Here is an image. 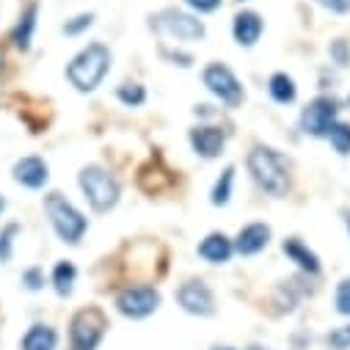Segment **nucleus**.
I'll list each match as a JSON object with an SVG mask.
<instances>
[{
  "label": "nucleus",
  "instance_id": "dca6fc26",
  "mask_svg": "<svg viewBox=\"0 0 350 350\" xmlns=\"http://www.w3.org/2000/svg\"><path fill=\"white\" fill-rule=\"evenodd\" d=\"M282 251H284V256L293 262L298 271H304V273H309V276L320 273V256H317L301 237H287V240L282 243Z\"/></svg>",
  "mask_w": 350,
  "mask_h": 350
},
{
  "label": "nucleus",
  "instance_id": "aec40b11",
  "mask_svg": "<svg viewBox=\"0 0 350 350\" xmlns=\"http://www.w3.org/2000/svg\"><path fill=\"white\" fill-rule=\"evenodd\" d=\"M75 282H77V268H75V262H69V259H58L55 265H53V273H50V284H53V290H55L61 298H69L72 290H75Z\"/></svg>",
  "mask_w": 350,
  "mask_h": 350
},
{
  "label": "nucleus",
  "instance_id": "4be33fe9",
  "mask_svg": "<svg viewBox=\"0 0 350 350\" xmlns=\"http://www.w3.org/2000/svg\"><path fill=\"white\" fill-rule=\"evenodd\" d=\"M116 97H119V103L122 105H127V108H138V105H144L146 103V89L141 83H122L119 89H116Z\"/></svg>",
  "mask_w": 350,
  "mask_h": 350
},
{
  "label": "nucleus",
  "instance_id": "9d476101",
  "mask_svg": "<svg viewBox=\"0 0 350 350\" xmlns=\"http://www.w3.org/2000/svg\"><path fill=\"white\" fill-rule=\"evenodd\" d=\"M177 304L188 314H196V317H210L215 312V295L207 287V282H202V279H188L185 284H180Z\"/></svg>",
  "mask_w": 350,
  "mask_h": 350
},
{
  "label": "nucleus",
  "instance_id": "7c9ffc66",
  "mask_svg": "<svg viewBox=\"0 0 350 350\" xmlns=\"http://www.w3.org/2000/svg\"><path fill=\"white\" fill-rule=\"evenodd\" d=\"M317 3L331 14H350V0H317Z\"/></svg>",
  "mask_w": 350,
  "mask_h": 350
},
{
  "label": "nucleus",
  "instance_id": "a878e982",
  "mask_svg": "<svg viewBox=\"0 0 350 350\" xmlns=\"http://www.w3.org/2000/svg\"><path fill=\"white\" fill-rule=\"evenodd\" d=\"M334 309L342 317H350V276L336 284V290H334Z\"/></svg>",
  "mask_w": 350,
  "mask_h": 350
},
{
  "label": "nucleus",
  "instance_id": "f8f14e48",
  "mask_svg": "<svg viewBox=\"0 0 350 350\" xmlns=\"http://www.w3.org/2000/svg\"><path fill=\"white\" fill-rule=\"evenodd\" d=\"M188 141H191V149L196 152V157H202V160H215V157L224 154L226 133H224L218 124H196V127H191Z\"/></svg>",
  "mask_w": 350,
  "mask_h": 350
},
{
  "label": "nucleus",
  "instance_id": "412c9836",
  "mask_svg": "<svg viewBox=\"0 0 350 350\" xmlns=\"http://www.w3.org/2000/svg\"><path fill=\"white\" fill-rule=\"evenodd\" d=\"M232 193H234V165H226L221 171V177L213 183V191H210L213 207H226L232 202Z\"/></svg>",
  "mask_w": 350,
  "mask_h": 350
},
{
  "label": "nucleus",
  "instance_id": "6ab92c4d",
  "mask_svg": "<svg viewBox=\"0 0 350 350\" xmlns=\"http://www.w3.org/2000/svg\"><path fill=\"white\" fill-rule=\"evenodd\" d=\"M268 94L273 103L279 105H293L298 100V85H295V77L287 75V72H273L271 80H268Z\"/></svg>",
  "mask_w": 350,
  "mask_h": 350
},
{
  "label": "nucleus",
  "instance_id": "0eeeda50",
  "mask_svg": "<svg viewBox=\"0 0 350 350\" xmlns=\"http://www.w3.org/2000/svg\"><path fill=\"white\" fill-rule=\"evenodd\" d=\"M339 111L342 103L331 94H320L314 97L304 111H301V130L309 138H328L331 127L339 122Z\"/></svg>",
  "mask_w": 350,
  "mask_h": 350
},
{
  "label": "nucleus",
  "instance_id": "ddd939ff",
  "mask_svg": "<svg viewBox=\"0 0 350 350\" xmlns=\"http://www.w3.org/2000/svg\"><path fill=\"white\" fill-rule=\"evenodd\" d=\"M271 237H273V229L262 221H254V224H245L240 226V232L232 237L234 243V254L240 256H256L259 251H265L271 245Z\"/></svg>",
  "mask_w": 350,
  "mask_h": 350
},
{
  "label": "nucleus",
  "instance_id": "f704fd0d",
  "mask_svg": "<svg viewBox=\"0 0 350 350\" xmlns=\"http://www.w3.org/2000/svg\"><path fill=\"white\" fill-rule=\"evenodd\" d=\"M347 234H350V215H347Z\"/></svg>",
  "mask_w": 350,
  "mask_h": 350
},
{
  "label": "nucleus",
  "instance_id": "f3484780",
  "mask_svg": "<svg viewBox=\"0 0 350 350\" xmlns=\"http://www.w3.org/2000/svg\"><path fill=\"white\" fill-rule=\"evenodd\" d=\"M36 25H39V3L33 0V3H28V6L20 12V17H17L14 28H12V44H14L17 50H23V53L31 50Z\"/></svg>",
  "mask_w": 350,
  "mask_h": 350
},
{
  "label": "nucleus",
  "instance_id": "423d86ee",
  "mask_svg": "<svg viewBox=\"0 0 350 350\" xmlns=\"http://www.w3.org/2000/svg\"><path fill=\"white\" fill-rule=\"evenodd\" d=\"M105 336V314L94 306L80 309L69 320V347L72 350H97Z\"/></svg>",
  "mask_w": 350,
  "mask_h": 350
},
{
  "label": "nucleus",
  "instance_id": "2eb2a0df",
  "mask_svg": "<svg viewBox=\"0 0 350 350\" xmlns=\"http://www.w3.org/2000/svg\"><path fill=\"white\" fill-rule=\"evenodd\" d=\"M196 254L210 262V265H226V262L234 256V243L229 234L224 232H210L199 245H196Z\"/></svg>",
  "mask_w": 350,
  "mask_h": 350
},
{
  "label": "nucleus",
  "instance_id": "20e7f679",
  "mask_svg": "<svg viewBox=\"0 0 350 350\" xmlns=\"http://www.w3.org/2000/svg\"><path fill=\"white\" fill-rule=\"evenodd\" d=\"M44 213H47V221H50L55 237L66 245H77L85 237V232H89V218L58 191H50L44 196Z\"/></svg>",
  "mask_w": 350,
  "mask_h": 350
},
{
  "label": "nucleus",
  "instance_id": "7ed1b4c3",
  "mask_svg": "<svg viewBox=\"0 0 350 350\" xmlns=\"http://www.w3.org/2000/svg\"><path fill=\"white\" fill-rule=\"evenodd\" d=\"M77 188L83 193V199L89 202V207L94 213H111L119 199H122V185L113 174L100 165V163H89L83 165L77 174Z\"/></svg>",
  "mask_w": 350,
  "mask_h": 350
},
{
  "label": "nucleus",
  "instance_id": "f03ea898",
  "mask_svg": "<svg viewBox=\"0 0 350 350\" xmlns=\"http://www.w3.org/2000/svg\"><path fill=\"white\" fill-rule=\"evenodd\" d=\"M111 66H113V53L103 42H92V44H85L83 50H77L69 58L66 80H69V85L75 92L92 94L103 85V80L108 77Z\"/></svg>",
  "mask_w": 350,
  "mask_h": 350
},
{
  "label": "nucleus",
  "instance_id": "1a4fd4ad",
  "mask_svg": "<svg viewBox=\"0 0 350 350\" xmlns=\"http://www.w3.org/2000/svg\"><path fill=\"white\" fill-rule=\"evenodd\" d=\"M160 290L149 287V284H130L116 295V309L119 314L130 317V320H144L149 314H154L160 309Z\"/></svg>",
  "mask_w": 350,
  "mask_h": 350
},
{
  "label": "nucleus",
  "instance_id": "2f4dec72",
  "mask_svg": "<svg viewBox=\"0 0 350 350\" xmlns=\"http://www.w3.org/2000/svg\"><path fill=\"white\" fill-rule=\"evenodd\" d=\"M3 69H6V53L0 50V75H3Z\"/></svg>",
  "mask_w": 350,
  "mask_h": 350
},
{
  "label": "nucleus",
  "instance_id": "c85d7f7f",
  "mask_svg": "<svg viewBox=\"0 0 350 350\" xmlns=\"http://www.w3.org/2000/svg\"><path fill=\"white\" fill-rule=\"evenodd\" d=\"M224 0H185V6L199 17V14H213L221 9Z\"/></svg>",
  "mask_w": 350,
  "mask_h": 350
},
{
  "label": "nucleus",
  "instance_id": "6e6552de",
  "mask_svg": "<svg viewBox=\"0 0 350 350\" xmlns=\"http://www.w3.org/2000/svg\"><path fill=\"white\" fill-rule=\"evenodd\" d=\"M154 28L168 36V39H177V42H202L207 28L196 14L188 12H177V9H165L154 17Z\"/></svg>",
  "mask_w": 350,
  "mask_h": 350
},
{
  "label": "nucleus",
  "instance_id": "c9c22d12",
  "mask_svg": "<svg viewBox=\"0 0 350 350\" xmlns=\"http://www.w3.org/2000/svg\"><path fill=\"white\" fill-rule=\"evenodd\" d=\"M240 3H243V0H240Z\"/></svg>",
  "mask_w": 350,
  "mask_h": 350
},
{
  "label": "nucleus",
  "instance_id": "c756f323",
  "mask_svg": "<svg viewBox=\"0 0 350 350\" xmlns=\"http://www.w3.org/2000/svg\"><path fill=\"white\" fill-rule=\"evenodd\" d=\"M328 53H331V58H334L339 66H347V61H350V47H347V42H345V39H336V42H331Z\"/></svg>",
  "mask_w": 350,
  "mask_h": 350
},
{
  "label": "nucleus",
  "instance_id": "5701e85b",
  "mask_svg": "<svg viewBox=\"0 0 350 350\" xmlns=\"http://www.w3.org/2000/svg\"><path fill=\"white\" fill-rule=\"evenodd\" d=\"M325 141L334 146L336 154L347 157V154H350V124H347V122H336V124L331 127V133H328Z\"/></svg>",
  "mask_w": 350,
  "mask_h": 350
},
{
  "label": "nucleus",
  "instance_id": "473e14b6",
  "mask_svg": "<svg viewBox=\"0 0 350 350\" xmlns=\"http://www.w3.org/2000/svg\"><path fill=\"white\" fill-rule=\"evenodd\" d=\"M3 210H6V199H3V193H0V215H3Z\"/></svg>",
  "mask_w": 350,
  "mask_h": 350
},
{
  "label": "nucleus",
  "instance_id": "72a5a7b5",
  "mask_svg": "<svg viewBox=\"0 0 350 350\" xmlns=\"http://www.w3.org/2000/svg\"><path fill=\"white\" fill-rule=\"evenodd\" d=\"M215 350H234V347H229V345H224V347H215Z\"/></svg>",
  "mask_w": 350,
  "mask_h": 350
},
{
  "label": "nucleus",
  "instance_id": "cd10ccee",
  "mask_svg": "<svg viewBox=\"0 0 350 350\" xmlns=\"http://www.w3.org/2000/svg\"><path fill=\"white\" fill-rule=\"evenodd\" d=\"M325 342L331 350H350V325H339V328L328 331Z\"/></svg>",
  "mask_w": 350,
  "mask_h": 350
},
{
  "label": "nucleus",
  "instance_id": "bb28decb",
  "mask_svg": "<svg viewBox=\"0 0 350 350\" xmlns=\"http://www.w3.org/2000/svg\"><path fill=\"white\" fill-rule=\"evenodd\" d=\"M20 282L28 293H39V290H44V271L42 268H25Z\"/></svg>",
  "mask_w": 350,
  "mask_h": 350
},
{
  "label": "nucleus",
  "instance_id": "393cba45",
  "mask_svg": "<svg viewBox=\"0 0 350 350\" xmlns=\"http://www.w3.org/2000/svg\"><path fill=\"white\" fill-rule=\"evenodd\" d=\"M94 25V12H83V14H75V17H69L64 25H61V33L64 36H83L85 31H89Z\"/></svg>",
  "mask_w": 350,
  "mask_h": 350
},
{
  "label": "nucleus",
  "instance_id": "b1692460",
  "mask_svg": "<svg viewBox=\"0 0 350 350\" xmlns=\"http://www.w3.org/2000/svg\"><path fill=\"white\" fill-rule=\"evenodd\" d=\"M20 234V224H6L0 229V265H9L14 256V240Z\"/></svg>",
  "mask_w": 350,
  "mask_h": 350
},
{
  "label": "nucleus",
  "instance_id": "a211bd4d",
  "mask_svg": "<svg viewBox=\"0 0 350 350\" xmlns=\"http://www.w3.org/2000/svg\"><path fill=\"white\" fill-rule=\"evenodd\" d=\"M55 347H58V334L47 323H33L20 339V350H55Z\"/></svg>",
  "mask_w": 350,
  "mask_h": 350
},
{
  "label": "nucleus",
  "instance_id": "f257e3e1",
  "mask_svg": "<svg viewBox=\"0 0 350 350\" xmlns=\"http://www.w3.org/2000/svg\"><path fill=\"white\" fill-rule=\"evenodd\" d=\"M248 174L259 191L273 199H284L290 193V160L268 144H256L248 152Z\"/></svg>",
  "mask_w": 350,
  "mask_h": 350
},
{
  "label": "nucleus",
  "instance_id": "9b49d317",
  "mask_svg": "<svg viewBox=\"0 0 350 350\" xmlns=\"http://www.w3.org/2000/svg\"><path fill=\"white\" fill-rule=\"evenodd\" d=\"M12 180L28 191H42L50 183V163L39 154H25L12 165Z\"/></svg>",
  "mask_w": 350,
  "mask_h": 350
},
{
  "label": "nucleus",
  "instance_id": "39448f33",
  "mask_svg": "<svg viewBox=\"0 0 350 350\" xmlns=\"http://www.w3.org/2000/svg\"><path fill=\"white\" fill-rule=\"evenodd\" d=\"M202 83H204V89L218 100L224 103L226 108H237L243 100H245V92H243V83L240 77L221 61H213L204 66L202 72Z\"/></svg>",
  "mask_w": 350,
  "mask_h": 350
},
{
  "label": "nucleus",
  "instance_id": "4468645a",
  "mask_svg": "<svg viewBox=\"0 0 350 350\" xmlns=\"http://www.w3.org/2000/svg\"><path fill=\"white\" fill-rule=\"evenodd\" d=\"M262 33H265V20H262L254 9H243L232 17V39L237 47H254Z\"/></svg>",
  "mask_w": 350,
  "mask_h": 350
}]
</instances>
